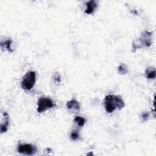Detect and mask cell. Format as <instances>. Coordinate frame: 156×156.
I'll return each instance as SVG.
<instances>
[{
	"mask_svg": "<svg viewBox=\"0 0 156 156\" xmlns=\"http://www.w3.org/2000/svg\"><path fill=\"white\" fill-rule=\"evenodd\" d=\"M74 122L80 127H82L84 126L85 123V118L81 117V116H76L74 119Z\"/></svg>",
	"mask_w": 156,
	"mask_h": 156,
	"instance_id": "8fae6325",
	"label": "cell"
},
{
	"mask_svg": "<svg viewBox=\"0 0 156 156\" xmlns=\"http://www.w3.org/2000/svg\"><path fill=\"white\" fill-rule=\"evenodd\" d=\"M125 105L124 102L119 96L109 94L104 99V107L107 112L112 113L116 108L121 109Z\"/></svg>",
	"mask_w": 156,
	"mask_h": 156,
	"instance_id": "6da1fadb",
	"label": "cell"
},
{
	"mask_svg": "<svg viewBox=\"0 0 156 156\" xmlns=\"http://www.w3.org/2000/svg\"><path fill=\"white\" fill-rule=\"evenodd\" d=\"M54 80L56 81V82H60V76L58 74L56 73L55 74V75L54 76Z\"/></svg>",
	"mask_w": 156,
	"mask_h": 156,
	"instance_id": "9a60e30c",
	"label": "cell"
},
{
	"mask_svg": "<svg viewBox=\"0 0 156 156\" xmlns=\"http://www.w3.org/2000/svg\"><path fill=\"white\" fill-rule=\"evenodd\" d=\"M70 137H71V140H77V139L79 138V133H78L77 131L74 130V131H73V132H71V135H70Z\"/></svg>",
	"mask_w": 156,
	"mask_h": 156,
	"instance_id": "4fadbf2b",
	"label": "cell"
},
{
	"mask_svg": "<svg viewBox=\"0 0 156 156\" xmlns=\"http://www.w3.org/2000/svg\"><path fill=\"white\" fill-rule=\"evenodd\" d=\"M66 105L67 108L73 113H77L80 110V105L79 102L74 99L68 101Z\"/></svg>",
	"mask_w": 156,
	"mask_h": 156,
	"instance_id": "8992f818",
	"label": "cell"
},
{
	"mask_svg": "<svg viewBox=\"0 0 156 156\" xmlns=\"http://www.w3.org/2000/svg\"><path fill=\"white\" fill-rule=\"evenodd\" d=\"M142 119H143V120L144 121H146V120H147V119L149 118V113H148V112H144V113H143V114H142Z\"/></svg>",
	"mask_w": 156,
	"mask_h": 156,
	"instance_id": "5bb4252c",
	"label": "cell"
},
{
	"mask_svg": "<svg viewBox=\"0 0 156 156\" xmlns=\"http://www.w3.org/2000/svg\"><path fill=\"white\" fill-rule=\"evenodd\" d=\"M11 44H12V40L10 39H8L4 41H1V46L2 48H5L9 52H13V50L10 47Z\"/></svg>",
	"mask_w": 156,
	"mask_h": 156,
	"instance_id": "30bf717a",
	"label": "cell"
},
{
	"mask_svg": "<svg viewBox=\"0 0 156 156\" xmlns=\"http://www.w3.org/2000/svg\"><path fill=\"white\" fill-rule=\"evenodd\" d=\"M118 71L120 74H125L128 72L127 67L124 64L122 63L118 66Z\"/></svg>",
	"mask_w": 156,
	"mask_h": 156,
	"instance_id": "7c38bea8",
	"label": "cell"
},
{
	"mask_svg": "<svg viewBox=\"0 0 156 156\" xmlns=\"http://www.w3.org/2000/svg\"><path fill=\"white\" fill-rule=\"evenodd\" d=\"M85 5H86V9L85 10V13L91 14L93 12H94V11L96 9V7L98 6V4L96 1L91 0V1L86 2Z\"/></svg>",
	"mask_w": 156,
	"mask_h": 156,
	"instance_id": "52a82bcc",
	"label": "cell"
},
{
	"mask_svg": "<svg viewBox=\"0 0 156 156\" xmlns=\"http://www.w3.org/2000/svg\"><path fill=\"white\" fill-rule=\"evenodd\" d=\"M9 125V116L7 112L3 113V119L1 124V132L4 133L7 130Z\"/></svg>",
	"mask_w": 156,
	"mask_h": 156,
	"instance_id": "ba28073f",
	"label": "cell"
},
{
	"mask_svg": "<svg viewBox=\"0 0 156 156\" xmlns=\"http://www.w3.org/2000/svg\"><path fill=\"white\" fill-rule=\"evenodd\" d=\"M145 74L147 79H154L155 77V69L154 68H147L145 71Z\"/></svg>",
	"mask_w": 156,
	"mask_h": 156,
	"instance_id": "9c48e42d",
	"label": "cell"
},
{
	"mask_svg": "<svg viewBox=\"0 0 156 156\" xmlns=\"http://www.w3.org/2000/svg\"><path fill=\"white\" fill-rule=\"evenodd\" d=\"M37 112L41 113L48 109H50L54 107V102L49 98L41 97L38 100L37 102Z\"/></svg>",
	"mask_w": 156,
	"mask_h": 156,
	"instance_id": "277c9868",
	"label": "cell"
},
{
	"mask_svg": "<svg viewBox=\"0 0 156 156\" xmlns=\"http://www.w3.org/2000/svg\"><path fill=\"white\" fill-rule=\"evenodd\" d=\"M36 81V73L34 71H30L26 73L23 76L22 81L21 82V85L23 89L29 91L30 90Z\"/></svg>",
	"mask_w": 156,
	"mask_h": 156,
	"instance_id": "3957f363",
	"label": "cell"
},
{
	"mask_svg": "<svg viewBox=\"0 0 156 156\" xmlns=\"http://www.w3.org/2000/svg\"><path fill=\"white\" fill-rule=\"evenodd\" d=\"M17 151L20 154L32 155L36 153L37 149L35 145L31 144H20L18 146Z\"/></svg>",
	"mask_w": 156,
	"mask_h": 156,
	"instance_id": "5b68a950",
	"label": "cell"
},
{
	"mask_svg": "<svg viewBox=\"0 0 156 156\" xmlns=\"http://www.w3.org/2000/svg\"><path fill=\"white\" fill-rule=\"evenodd\" d=\"M151 37L152 33L151 32L147 30L143 32L141 36L133 41V49L135 50L142 47H149L151 45Z\"/></svg>",
	"mask_w": 156,
	"mask_h": 156,
	"instance_id": "7a4b0ae2",
	"label": "cell"
}]
</instances>
